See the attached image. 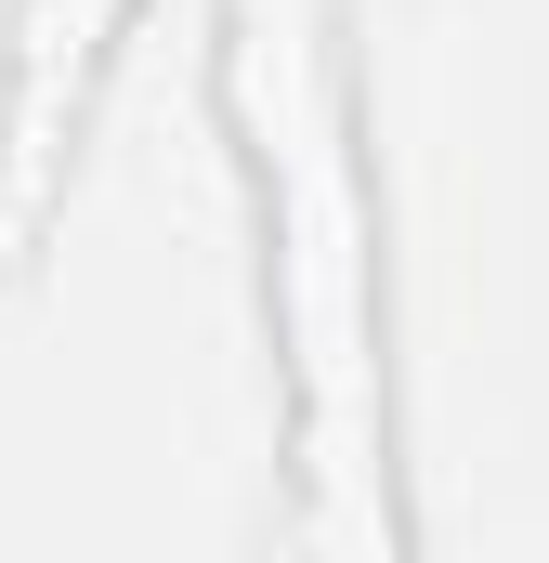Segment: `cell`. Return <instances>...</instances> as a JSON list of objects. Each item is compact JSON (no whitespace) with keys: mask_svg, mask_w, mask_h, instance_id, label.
Instances as JSON below:
<instances>
[{"mask_svg":"<svg viewBox=\"0 0 549 563\" xmlns=\"http://www.w3.org/2000/svg\"><path fill=\"white\" fill-rule=\"evenodd\" d=\"M132 13L144 0H13V26H0V263H26L53 157H66L79 92L105 66V26H132Z\"/></svg>","mask_w":549,"mask_h":563,"instance_id":"cell-1","label":"cell"}]
</instances>
